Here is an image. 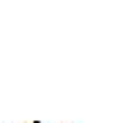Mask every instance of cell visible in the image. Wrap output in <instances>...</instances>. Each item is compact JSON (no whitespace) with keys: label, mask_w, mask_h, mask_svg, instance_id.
Listing matches in <instances>:
<instances>
[{"label":"cell","mask_w":119,"mask_h":123,"mask_svg":"<svg viewBox=\"0 0 119 123\" xmlns=\"http://www.w3.org/2000/svg\"><path fill=\"white\" fill-rule=\"evenodd\" d=\"M34 123H43V121H34Z\"/></svg>","instance_id":"obj_1"}]
</instances>
